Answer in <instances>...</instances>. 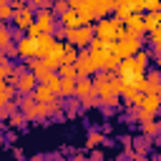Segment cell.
I'll return each instance as SVG.
<instances>
[{
  "instance_id": "cell-8",
  "label": "cell",
  "mask_w": 161,
  "mask_h": 161,
  "mask_svg": "<svg viewBox=\"0 0 161 161\" xmlns=\"http://www.w3.org/2000/svg\"><path fill=\"white\" fill-rule=\"evenodd\" d=\"M18 55L25 58V60H38V38H20L18 40Z\"/></svg>"
},
{
  "instance_id": "cell-20",
  "label": "cell",
  "mask_w": 161,
  "mask_h": 161,
  "mask_svg": "<svg viewBox=\"0 0 161 161\" xmlns=\"http://www.w3.org/2000/svg\"><path fill=\"white\" fill-rule=\"evenodd\" d=\"M75 96H78L80 101H83V98H88V96H96V91H93V80H91V78H78Z\"/></svg>"
},
{
  "instance_id": "cell-11",
  "label": "cell",
  "mask_w": 161,
  "mask_h": 161,
  "mask_svg": "<svg viewBox=\"0 0 161 161\" xmlns=\"http://www.w3.org/2000/svg\"><path fill=\"white\" fill-rule=\"evenodd\" d=\"M13 23H15V28H18V33L20 30H28L33 23H35V13H33V8H20V10H15V15H13Z\"/></svg>"
},
{
  "instance_id": "cell-12",
  "label": "cell",
  "mask_w": 161,
  "mask_h": 161,
  "mask_svg": "<svg viewBox=\"0 0 161 161\" xmlns=\"http://www.w3.org/2000/svg\"><path fill=\"white\" fill-rule=\"evenodd\" d=\"M38 88V78L33 75V73H28V70H23L18 78H15V91H20L23 96H30L33 91Z\"/></svg>"
},
{
  "instance_id": "cell-5",
  "label": "cell",
  "mask_w": 161,
  "mask_h": 161,
  "mask_svg": "<svg viewBox=\"0 0 161 161\" xmlns=\"http://www.w3.org/2000/svg\"><path fill=\"white\" fill-rule=\"evenodd\" d=\"M138 50H141V38H133V35H128V33H126L121 40H116V55H118L121 60L133 58Z\"/></svg>"
},
{
  "instance_id": "cell-18",
  "label": "cell",
  "mask_w": 161,
  "mask_h": 161,
  "mask_svg": "<svg viewBox=\"0 0 161 161\" xmlns=\"http://www.w3.org/2000/svg\"><path fill=\"white\" fill-rule=\"evenodd\" d=\"M113 13H116L118 20H128V18L133 15V0H116Z\"/></svg>"
},
{
  "instance_id": "cell-29",
  "label": "cell",
  "mask_w": 161,
  "mask_h": 161,
  "mask_svg": "<svg viewBox=\"0 0 161 161\" xmlns=\"http://www.w3.org/2000/svg\"><path fill=\"white\" fill-rule=\"evenodd\" d=\"M13 15H15L13 5H3V8H0V23H3V25H5V20H13Z\"/></svg>"
},
{
  "instance_id": "cell-7",
  "label": "cell",
  "mask_w": 161,
  "mask_h": 161,
  "mask_svg": "<svg viewBox=\"0 0 161 161\" xmlns=\"http://www.w3.org/2000/svg\"><path fill=\"white\" fill-rule=\"evenodd\" d=\"M23 111H25L28 121H35V118H45V116L50 113V106L38 103L33 96H25V98H23Z\"/></svg>"
},
{
  "instance_id": "cell-37",
  "label": "cell",
  "mask_w": 161,
  "mask_h": 161,
  "mask_svg": "<svg viewBox=\"0 0 161 161\" xmlns=\"http://www.w3.org/2000/svg\"><path fill=\"white\" fill-rule=\"evenodd\" d=\"M151 45H153V55H161V38H153Z\"/></svg>"
},
{
  "instance_id": "cell-41",
  "label": "cell",
  "mask_w": 161,
  "mask_h": 161,
  "mask_svg": "<svg viewBox=\"0 0 161 161\" xmlns=\"http://www.w3.org/2000/svg\"><path fill=\"white\" fill-rule=\"evenodd\" d=\"M3 5H10V0H0V8H3Z\"/></svg>"
},
{
  "instance_id": "cell-25",
  "label": "cell",
  "mask_w": 161,
  "mask_h": 161,
  "mask_svg": "<svg viewBox=\"0 0 161 161\" xmlns=\"http://www.w3.org/2000/svg\"><path fill=\"white\" fill-rule=\"evenodd\" d=\"M141 131H143L146 136H156V133H161V123L153 121V118H151V121H143V123H141Z\"/></svg>"
},
{
  "instance_id": "cell-46",
  "label": "cell",
  "mask_w": 161,
  "mask_h": 161,
  "mask_svg": "<svg viewBox=\"0 0 161 161\" xmlns=\"http://www.w3.org/2000/svg\"><path fill=\"white\" fill-rule=\"evenodd\" d=\"M158 101H161V93H158Z\"/></svg>"
},
{
  "instance_id": "cell-22",
  "label": "cell",
  "mask_w": 161,
  "mask_h": 161,
  "mask_svg": "<svg viewBox=\"0 0 161 161\" xmlns=\"http://www.w3.org/2000/svg\"><path fill=\"white\" fill-rule=\"evenodd\" d=\"M78 55H80V50L75 48V45H70V43H65V50H63V63H68V65H75V60H78ZM60 63V65H63Z\"/></svg>"
},
{
  "instance_id": "cell-4",
  "label": "cell",
  "mask_w": 161,
  "mask_h": 161,
  "mask_svg": "<svg viewBox=\"0 0 161 161\" xmlns=\"http://www.w3.org/2000/svg\"><path fill=\"white\" fill-rule=\"evenodd\" d=\"M93 38H96L93 25H80V28H75V30H65V40H68L70 45L80 48V50H83V48H88Z\"/></svg>"
},
{
  "instance_id": "cell-45",
  "label": "cell",
  "mask_w": 161,
  "mask_h": 161,
  "mask_svg": "<svg viewBox=\"0 0 161 161\" xmlns=\"http://www.w3.org/2000/svg\"><path fill=\"white\" fill-rule=\"evenodd\" d=\"M0 55H3V48H0Z\"/></svg>"
},
{
  "instance_id": "cell-42",
  "label": "cell",
  "mask_w": 161,
  "mask_h": 161,
  "mask_svg": "<svg viewBox=\"0 0 161 161\" xmlns=\"http://www.w3.org/2000/svg\"><path fill=\"white\" fill-rule=\"evenodd\" d=\"M5 86H8V83H5V80H0V91H3V88H5Z\"/></svg>"
},
{
  "instance_id": "cell-43",
  "label": "cell",
  "mask_w": 161,
  "mask_h": 161,
  "mask_svg": "<svg viewBox=\"0 0 161 161\" xmlns=\"http://www.w3.org/2000/svg\"><path fill=\"white\" fill-rule=\"evenodd\" d=\"M156 63H158V65H161V55H156Z\"/></svg>"
},
{
  "instance_id": "cell-23",
  "label": "cell",
  "mask_w": 161,
  "mask_h": 161,
  "mask_svg": "<svg viewBox=\"0 0 161 161\" xmlns=\"http://www.w3.org/2000/svg\"><path fill=\"white\" fill-rule=\"evenodd\" d=\"M75 86H78V78H60V96H70L75 93Z\"/></svg>"
},
{
  "instance_id": "cell-27",
  "label": "cell",
  "mask_w": 161,
  "mask_h": 161,
  "mask_svg": "<svg viewBox=\"0 0 161 161\" xmlns=\"http://www.w3.org/2000/svg\"><path fill=\"white\" fill-rule=\"evenodd\" d=\"M13 38H15V35L10 33V28L0 23V48H8V45L13 43Z\"/></svg>"
},
{
  "instance_id": "cell-33",
  "label": "cell",
  "mask_w": 161,
  "mask_h": 161,
  "mask_svg": "<svg viewBox=\"0 0 161 161\" xmlns=\"http://www.w3.org/2000/svg\"><path fill=\"white\" fill-rule=\"evenodd\" d=\"M133 58H136V60H138V63H143V65H148V60H151V58H153V55H151V53H148V50H143V48H141V50H138V53H136V55H133Z\"/></svg>"
},
{
  "instance_id": "cell-19",
  "label": "cell",
  "mask_w": 161,
  "mask_h": 161,
  "mask_svg": "<svg viewBox=\"0 0 161 161\" xmlns=\"http://www.w3.org/2000/svg\"><path fill=\"white\" fill-rule=\"evenodd\" d=\"M28 68H30V73H33L38 80H43L48 73H53V70L45 65V60H43V58H38V60H28Z\"/></svg>"
},
{
  "instance_id": "cell-44",
  "label": "cell",
  "mask_w": 161,
  "mask_h": 161,
  "mask_svg": "<svg viewBox=\"0 0 161 161\" xmlns=\"http://www.w3.org/2000/svg\"><path fill=\"white\" fill-rule=\"evenodd\" d=\"M156 161H161V151H158V156H156Z\"/></svg>"
},
{
  "instance_id": "cell-35",
  "label": "cell",
  "mask_w": 161,
  "mask_h": 161,
  "mask_svg": "<svg viewBox=\"0 0 161 161\" xmlns=\"http://www.w3.org/2000/svg\"><path fill=\"white\" fill-rule=\"evenodd\" d=\"M146 148H148V136L136 141V153H138V156H143V153H146Z\"/></svg>"
},
{
  "instance_id": "cell-3",
  "label": "cell",
  "mask_w": 161,
  "mask_h": 161,
  "mask_svg": "<svg viewBox=\"0 0 161 161\" xmlns=\"http://www.w3.org/2000/svg\"><path fill=\"white\" fill-rule=\"evenodd\" d=\"M93 91H96V96L101 98V103L116 106V103H118V96H121V80H118V75H116V78L108 80V83H93Z\"/></svg>"
},
{
  "instance_id": "cell-30",
  "label": "cell",
  "mask_w": 161,
  "mask_h": 161,
  "mask_svg": "<svg viewBox=\"0 0 161 161\" xmlns=\"http://www.w3.org/2000/svg\"><path fill=\"white\" fill-rule=\"evenodd\" d=\"M30 8H35V10H50L53 0H30Z\"/></svg>"
},
{
  "instance_id": "cell-21",
  "label": "cell",
  "mask_w": 161,
  "mask_h": 161,
  "mask_svg": "<svg viewBox=\"0 0 161 161\" xmlns=\"http://www.w3.org/2000/svg\"><path fill=\"white\" fill-rule=\"evenodd\" d=\"M53 43H55V38H53V35H40V38H38V55H40V58H45V55H48V50L53 48Z\"/></svg>"
},
{
  "instance_id": "cell-36",
  "label": "cell",
  "mask_w": 161,
  "mask_h": 161,
  "mask_svg": "<svg viewBox=\"0 0 161 161\" xmlns=\"http://www.w3.org/2000/svg\"><path fill=\"white\" fill-rule=\"evenodd\" d=\"M83 106L86 108H96V106H101V98L98 96H88V98H83Z\"/></svg>"
},
{
  "instance_id": "cell-9",
  "label": "cell",
  "mask_w": 161,
  "mask_h": 161,
  "mask_svg": "<svg viewBox=\"0 0 161 161\" xmlns=\"http://www.w3.org/2000/svg\"><path fill=\"white\" fill-rule=\"evenodd\" d=\"M136 106H138V113H146V116H156L161 111V101L153 93H141V98H138Z\"/></svg>"
},
{
  "instance_id": "cell-15",
  "label": "cell",
  "mask_w": 161,
  "mask_h": 161,
  "mask_svg": "<svg viewBox=\"0 0 161 161\" xmlns=\"http://www.w3.org/2000/svg\"><path fill=\"white\" fill-rule=\"evenodd\" d=\"M123 25H126V33L128 35H133V38H141L146 30H143V15H131L128 20H123Z\"/></svg>"
},
{
  "instance_id": "cell-10",
  "label": "cell",
  "mask_w": 161,
  "mask_h": 161,
  "mask_svg": "<svg viewBox=\"0 0 161 161\" xmlns=\"http://www.w3.org/2000/svg\"><path fill=\"white\" fill-rule=\"evenodd\" d=\"M63 50H65V43H63V40H55L53 48L48 50V55L43 58L50 70H58V68H60V63H63Z\"/></svg>"
},
{
  "instance_id": "cell-26",
  "label": "cell",
  "mask_w": 161,
  "mask_h": 161,
  "mask_svg": "<svg viewBox=\"0 0 161 161\" xmlns=\"http://www.w3.org/2000/svg\"><path fill=\"white\" fill-rule=\"evenodd\" d=\"M55 73H58L60 78H78V68H75V65H68V63H63Z\"/></svg>"
},
{
  "instance_id": "cell-1",
  "label": "cell",
  "mask_w": 161,
  "mask_h": 161,
  "mask_svg": "<svg viewBox=\"0 0 161 161\" xmlns=\"http://www.w3.org/2000/svg\"><path fill=\"white\" fill-rule=\"evenodd\" d=\"M118 80L123 86H131V88H136V91L143 93L146 91V65L138 63L136 58L121 60V65H118Z\"/></svg>"
},
{
  "instance_id": "cell-39",
  "label": "cell",
  "mask_w": 161,
  "mask_h": 161,
  "mask_svg": "<svg viewBox=\"0 0 161 161\" xmlns=\"http://www.w3.org/2000/svg\"><path fill=\"white\" fill-rule=\"evenodd\" d=\"M73 161H86V153H83V151H78V153L73 156Z\"/></svg>"
},
{
  "instance_id": "cell-6",
  "label": "cell",
  "mask_w": 161,
  "mask_h": 161,
  "mask_svg": "<svg viewBox=\"0 0 161 161\" xmlns=\"http://www.w3.org/2000/svg\"><path fill=\"white\" fill-rule=\"evenodd\" d=\"M75 68H78V78H91V75L98 73V65H96V60H93V55H91L88 48L80 50V55L75 60Z\"/></svg>"
},
{
  "instance_id": "cell-2",
  "label": "cell",
  "mask_w": 161,
  "mask_h": 161,
  "mask_svg": "<svg viewBox=\"0 0 161 161\" xmlns=\"http://www.w3.org/2000/svg\"><path fill=\"white\" fill-rule=\"evenodd\" d=\"M93 30H96V38L111 40V43H116V40H121V38L126 35V25H123V20H118L116 15H113V18H101V20L93 25Z\"/></svg>"
},
{
  "instance_id": "cell-13",
  "label": "cell",
  "mask_w": 161,
  "mask_h": 161,
  "mask_svg": "<svg viewBox=\"0 0 161 161\" xmlns=\"http://www.w3.org/2000/svg\"><path fill=\"white\" fill-rule=\"evenodd\" d=\"M35 23L40 25V30L45 35H53V30H55V13L53 10H38L35 13Z\"/></svg>"
},
{
  "instance_id": "cell-28",
  "label": "cell",
  "mask_w": 161,
  "mask_h": 161,
  "mask_svg": "<svg viewBox=\"0 0 161 161\" xmlns=\"http://www.w3.org/2000/svg\"><path fill=\"white\" fill-rule=\"evenodd\" d=\"M103 141H106V138H103V133H98V131H91V133H88V141H86V146H88V148H96V146H98V143H103Z\"/></svg>"
},
{
  "instance_id": "cell-17",
  "label": "cell",
  "mask_w": 161,
  "mask_h": 161,
  "mask_svg": "<svg viewBox=\"0 0 161 161\" xmlns=\"http://www.w3.org/2000/svg\"><path fill=\"white\" fill-rule=\"evenodd\" d=\"M143 93H153V96H158L161 93V70H148L146 73V91Z\"/></svg>"
},
{
  "instance_id": "cell-34",
  "label": "cell",
  "mask_w": 161,
  "mask_h": 161,
  "mask_svg": "<svg viewBox=\"0 0 161 161\" xmlns=\"http://www.w3.org/2000/svg\"><path fill=\"white\" fill-rule=\"evenodd\" d=\"M25 121H28V116H25V113H13V116H10V123H13L15 128H18V126H23Z\"/></svg>"
},
{
  "instance_id": "cell-32",
  "label": "cell",
  "mask_w": 161,
  "mask_h": 161,
  "mask_svg": "<svg viewBox=\"0 0 161 161\" xmlns=\"http://www.w3.org/2000/svg\"><path fill=\"white\" fill-rule=\"evenodd\" d=\"M25 35H28V38H40V35H45V33L40 30V25H38V23H33V25L25 30Z\"/></svg>"
},
{
  "instance_id": "cell-24",
  "label": "cell",
  "mask_w": 161,
  "mask_h": 161,
  "mask_svg": "<svg viewBox=\"0 0 161 161\" xmlns=\"http://www.w3.org/2000/svg\"><path fill=\"white\" fill-rule=\"evenodd\" d=\"M156 23H158V13H143V30L146 33H153Z\"/></svg>"
},
{
  "instance_id": "cell-40",
  "label": "cell",
  "mask_w": 161,
  "mask_h": 161,
  "mask_svg": "<svg viewBox=\"0 0 161 161\" xmlns=\"http://www.w3.org/2000/svg\"><path fill=\"white\" fill-rule=\"evenodd\" d=\"M138 161H153V158H146V156H138Z\"/></svg>"
},
{
  "instance_id": "cell-14",
  "label": "cell",
  "mask_w": 161,
  "mask_h": 161,
  "mask_svg": "<svg viewBox=\"0 0 161 161\" xmlns=\"http://www.w3.org/2000/svg\"><path fill=\"white\" fill-rule=\"evenodd\" d=\"M60 25H63L65 30H75V28H80V25H83L80 13H78V10H73V8H68V10L60 15Z\"/></svg>"
},
{
  "instance_id": "cell-38",
  "label": "cell",
  "mask_w": 161,
  "mask_h": 161,
  "mask_svg": "<svg viewBox=\"0 0 161 161\" xmlns=\"http://www.w3.org/2000/svg\"><path fill=\"white\" fill-rule=\"evenodd\" d=\"M86 3H88V0H68V5H70L73 10H80V8L86 5Z\"/></svg>"
},
{
  "instance_id": "cell-31",
  "label": "cell",
  "mask_w": 161,
  "mask_h": 161,
  "mask_svg": "<svg viewBox=\"0 0 161 161\" xmlns=\"http://www.w3.org/2000/svg\"><path fill=\"white\" fill-rule=\"evenodd\" d=\"M70 5H68V0H53V13H58V15H63L65 10H68Z\"/></svg>"
},
{
  "instance_id": "cell-16",
  "label": "cell",
  "mask_w": 161,
  "mask_h": 161,
  "mask_svg": "<svg viewBox=\"0 0 161 161\" xmlns=\"http://www.w3.org/2000/svg\"><path fill=\"white\" fill-rule=\"evenodd\" d=\"M33 98H35L38 103H45V106H50V103H55V101H58V96H55L45 83H38V88L33 91Z\"/></svg>"
}]
</instances>
